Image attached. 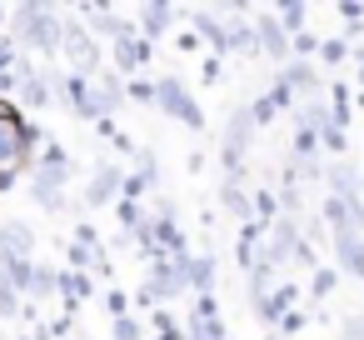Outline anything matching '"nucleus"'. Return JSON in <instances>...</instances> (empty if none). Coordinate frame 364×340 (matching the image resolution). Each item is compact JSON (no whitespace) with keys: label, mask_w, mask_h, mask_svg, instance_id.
<instances>
[{"label":"nucleus","mask_w":364,"mask_h":340,"mask_svg":"<svg viewBox=\"0 0 364 340\" xmlns=\"http://www.w3.org/2000/svg\"><path fill=\"white\" fill-rule=\"evenodd\" d=\"M21 130H26V120H0V175L31 170V155L21 150Z\"/></svg>","instance_id":"6e6552de"},{"label":"nucleus","mask_w":364,"mask_h":340,"mask_svg":"<svg viewBox=\"0 0 364 340\" xmlns=\"http://www.w3.org/2000/svg\"><path fill=\"white\" fill-rule=\"evenodd\" d=\"M16 26H21V41L41 56H60V11L55 6H16Z\"/></svg>","instance_id":"f257e3e1"},{"label":"nucleus","mask_w":364,"mask_h":340,"mask_svg":"<svg viewBox=\"0 0 364 340\" xmlns=\"http://www.w3.org/2000/svg\"><path fill=\"white\" fill-rule=\"evenodd\" d=\"M145 285H150V295H155L160 305L180 300V295H185V270H180V260H165V255H160V260L150 265V280H145Z\"/></svg>","instance_id":"9d476101"},{"label":"nucleus","mask_w":364,"mask_h":340,"mask_svg":"<svg viewBox=\"0 0 364 340\" xmlns=\"http://www.w3.org/2000/svg\"><path fill=\"white\" fill-rule=\"evenodd\" d=\"M334 11H339V21L349 26V36H359V26H364V6H334ZM349 36H344V41H349Z\"/></svg>","instance_id":"7c9ffc66"},{"label":"nucleus","mask_w":364,"mask_h":340,"mask_svg":"<svg viewBox=\"0 0 364 340\" xmlns=\"http://www.w3.org/2000/svg\"><path fill=\"white\" fill-rule=\"evenodd\" d=\"M274 81H279L294 101H314V96H319V71H314V61H284Z\"/></svg>","instance_id":"1a4fd4ad"},{"label":"nucleus","mask_w":364,"mask_h":340,"mask_svg":"<svg viewBox=\"0 0 364 340\" xmlns=\"http://www.w3.org/2000/svg\"><path fill=\"white\" fill-rule=\"evenodd\" d=\"M60 91H65V101H70V110H75L80 120H90V125L110 120V110L100 105V96H95V86H90L85 76H65V81H60Z\"/></svg>","instance_id":"39448f33"},{"label":"nucleus","mask_w":364,"mask_h":340,"mask_svg":"<svg viewBox=\"0 0 364 340\" xmlns=\"http://www.w3.org/2000/svg\"><path fill=\"white\" fill-rule=\"evenodd\" d=\"M155 105H160L165 115H175L185 130H205V110H200V101H195L175 76H155Z\"/></svg>","instance_id":"f03ea898"},{"label":"nucleus","mask_w":364,"mask_h":340,"mask_svg":"<svg viewBox=\"0 0 364 340\" xmlns=\"http://www.w3.org/2000/svg\"><path fill=\"white\" fill-rule=\"evenodd\" d=\"M289 265H309V270H314V245H309V240H299V245H294V255H289Z\"/></svg>","instance_id":"f704fd0d"},{"label":"nucleus","mask_w":364,"mask_h":340,"mask_svg":"<svg viewBox=\"0 0 364 340\" xmlns=\"http://www.w3.org/2000/svg\"><path fill=\"white\" fill-rule=\"evenodd\" d=\"M269 340H279V335H269Z\"/></svg>","instance_id":"37998d69"},{"label":"nucleus","mask_w":364,"mask_h":340,"mask_svg":"<svg viewBox=\"0 0 364 340\" xmlns=\"http://www.w3.org/2000/svg\"><path fill=\"white\" fill-rule=\"evenodd\" d=\"M21 340H26V335H21Z\"/></svg>","instance_id":"c03bdc74"},{"label":"nucleus","mask_w":364,"mask_h":340,"mask_svg":"<svg viewBox=\"0 0 364 340\" xmlns=\"http://www.w3.org/2000/svg\"><path fill=\"white\" fill-rule=\"evenodd\" d=\"M31 175V200L41 205V210H50V215H65V210H75L70 200H65V180H55V175H41V170H26Z\"/></svg>","instance_id":"ddd939ff"},{"label":"nucleus","mask_w":364,"mask_h":340,"mask_svg":"<svg viewBox=\"0 0 364 340\" xmlns=\"http://www.w3.org/2000/svg\"><path fill=\"white\" fill-rule=\"evenodd\" d=\"M185 16L195 21V36H200V46H210V51H215V61H220V56H230L225 16H215V11H185Z\"/></svg>","instance_id":"4468645a"},{"label":"nucleus","mask_w":364,"mask_h":340,"mask_svg":"<svg viewBox=\"0 0 364 340\" xmlns=\"http://www.w3.org/2000/svg\"><path fill=\"white\" fill-rule=\"evenodd\" d=\"M245 110H250V120H255V130H264V125H274V120L284 115V105H279V101H274L269 91H264V96H255V101H250Z\"/></svg>","instance_id":"5701e85b"},{"label":"nucleus","mask_w":364,"mask_h":340,"mask_svg":"<svg viewBox=\"0 0 364 340\" xmlns=\"http://www.w3.org/2000/svg\"><path fill=\"white\" fill-rule=\"evenodd\" d=\"M60 56H70V66H75L70 76H85V81H90V76L100 71V41H95L80 21H65V26H60Z\"/></svg>","instance_id":"7ed1b4c3"},{"label":"nucleus","mask_w":364,"mask_h":340,"mask_svg":"<svg viewBox=\"0 0 364 340\" xmlns=\"http://www.w3.org/2000/svg\"><path fill=\"white\" fill-rule=\"evenodd\" d=\"M105 305H110V315L120 320L125 310H130V300H125V290H105Z\"/></svg>","instance_id":"c9c22d12"},{"label":"nucleus","mask_w":364,"mask_h":340,"mask_svg":"<svg viewBox=\"0 0 364 340\" xmlns=\"http://www.w3.org/2000/svg\"><path fill=\"white\" fill-rule=\"evenodd\" d=\"M120 185H125V170L110 165V160H100V165L90 170V180H85V205H90V210H95V205H115V200H120Z\"/></svg>","instance_id":"0eeeda50"},{"label":"nucleus","mask_w":364,"mask_h":340,"mask_svg":"<svg viewBox=\"0 0 364 340\" xmlns=\"http://www.w3.org/2000/svg\"><path fill=\"white\" fill-rule=\"evenodd\" d=\"M41 295H55V270H36V285H31V300H41Z\"/></svg>","instance_id":"2f4dec72"},{"label":"nucleus","mask_w":364,"mask_h":340,"mask_svg":"<svg viewBox=\"0 0 364 340\" xmlns=\"http://www.w3.org/2000/svg\"><path fill=\"white\" fill-rule=\"evenodd\" d=\"M36 250V230L26 220H0V255H31Z\"/></svg>","instance_id":"aec40b11"},{"label":"nucleus","mask_w":364,"mask_h":340,"mask_svg":"<svg viewBox=\"0 0 364 340\" xmlns=\"http://www.w3.org/2000/svg\"><path fill=\"white\" fill-rule=\"evenodd\" d=\"M220 205H225V210H230L240 225H245V220H255V215H250V190H245V180H225V190H220Z\"/></svg>","instance_id":"4be33fe9"},{"label":"nucleus","mask_w":364,"mask_h":340,"mask_svg":"<svg viewBox=\"0 0 364 340\" xmlns=\"http://www.w3.org/2000/svg\"><path fill=\"white\" fill-rule=\"evenodd\" d=\"M150 330H155V340H180V330H175V320H170V305L150 310Z\"/></svg>","instance_id":"cd10ccee"},{"label":"nucleus","mask_w":364,"mask_h":340,"mask_svg":"<svg viewBox=\"0 0 364 340\" xmlns=\"http://www.w3.org/2000/svg\"><path fill=\"white\" fill-rule=\"evenodd\" d=\"M349 56H354V81L364 86V46H349Z\"/></svg>","instance_id":"4c0bfd02"},{"label":"nucleus","mask_w":364,"mask_h":340,"mask_svg":"<svg viewBox=\"0 0 364 340\" xmlns=\"http://www.w3.org/2000/svg\"><path fill=\"white\" fill-rule=\"evenodd\" d=\"M334 285H339V270H334V265H314V280H309V295H314V300H324V295H329Z\"/></svg>","instance_id":"bb28decb"},{"label":"nucleus","mask_w":364,"mask_h":340,"mask_svg":"<svg viewBox=\"0 0 364 340\" xmlns=\"http://www.w3.org/2000/svg\"><path fill=\"white\" fill-rule=\"evenodd\" d=\"M125 101H140V105H155V81H145V76H135V81H125Z\"/></svg>","instance_id":"c85d7f7f"},{"label":"nucleus","mask_w":364,"mask_h":340,"mask_svg":"<svg viewBox=\"0 0 364 340\" xmlns=\"http://www.w3.org/2000/svg\"><path fill=\"white\" fill-rule=\"evenodd\" d=\"M0 26H6V6H0Z\"/></svg>","instance_id":"79ce46f5"},{"label":"nucleus","mask_w":364,"mask_h":340,"mask_svg":"<svg viewBox=\"0 0 364 340\" xmlns=\"http://www.w3.org/2000/svg\"><path fill=\"white\" fill-rule=\"evenodd\" d=\"M314 51H319V36H314L309 26H304L299 36H289V61H309Z\"/></svg>","instance_id":"a878e982"},{"label":"nucleus","mask_w":364,"mask_h":340,"mask_svg":"<svg viewBox=\"0 0 364 340\" xmlns=\"http://www.w3.org/2000/svg\"><path fill=\"white\" fill-rule=\"evenodd\" d=\"M319 155H334V160L349 155V135H344L339 125H324V130H319Z\"/></svg>","instance_id":"393cba45"},{"label":"nucleus","mask_w":364,"mask_h":340,"mask_svg":"<svg viewBox=\"0 0 364 340\" xmlns=\"http://www.w3.org/2000/svg\"><path fill=\"white\" fill-rule=\"evenodd\" d=\"M269 16L279 21V31H284V36H299V31H304V21H309V11L299 6V0H274Z\"/></svg>","instance_id":"412c9836"},{"label":"nucleus","mask_w":364,"mask_h":340,"mask_svg":"<svg viewBox=\"0 0 364 340\" xmlns=\"http://www.w3.org/2000/svg\"><path fill=\"white\" fill-rule=\"evenodd\" d=\"M16 71H21L16 105H26V110H50V101H55V81H50L46 71H36L31 61H16Z\"/></svg>","instance_id":"20e7f679"},{"label":"nucleus","mask_w":364,"mask_h":340,"mask_svg":"<svg viewBox=\"0 0 364 340\" xmlns=\"http://www.w3.org/2000/svg\"><path fill=\"white\" fill-rule=\"evenodd\" d=\"M339 335H344V340H364V315H349V320L339 325Z\"/></svg>","instance_id":"e433bc0d"},{"label":"nucleus","mask_w":364,"mask_h":340,"mask_svg":"<svg viewBox=\"0 0 364 340\" xmlns=\"http://www.w3.org/2000/svg\"><path fill=\"white\" fill-rule=\"evenodd\" d=\"M324 185H329V195H339V200H364V195H359V170H354L349 160H329Z\"/></svg>","instance_id":"a211bd4d"},{"label":"nucleus","mask_w":364,"mask_h":340,"mask_svg":"<svg viewBox=\"0 0 364 340\" xmlns=\"http://www.w3.org/2000/svg\"><path fill=\"white\" fill-rule=\"evenodd\" d=\"M359 195H364V170H359Z\"/></svg>","instance_id":"a19ab883"},{"label":"nucleus","mask_w":364,"mask_h":340,"mask_svg":"<svg viewBox=\"0 0 364 340\" xmlns=\"http://www.w3.org/2000/svg\"><path fill=\"white\" fill-rule=\"evenodd\" d=\"M304 320H309V315H299V310H284V315H279V325H274V335H299V330H304Z\"/></svg>","instance_id":"473e14b6"},{"label":"nucleus","mask_w":364,"mask_h":340,"mask_svg":"<svg viewBox=\"0 0 364 340\" xmlns=\"http://www.w3.org/2000/svg\"><path fill=\"white\" fill-rule=\"evenodd\" d=\"M36 255H0V285L16 290L21 300H31V285H36Z\"/></svg>","instance_id":"9b49d317"},{"label":"nucleus","mask_w":364,"mask_h":340,"mask_svg":"<svg viewBox=\"0 0 364 340\" xmlns=\"http://www.w3.org/2000/svg\"><path fill=\"white\" fill-rule=\"evenodd\" d=\"M31 170H41V175H55V180H70V170H75V165H70V150H65L60 140H46Z\"/></svg>","instance_id":"6ab92c4d"},{"label":"nucleus","mask_w":364,"mask_h":340,"mask_svg":"<svg viewBox=\"0 0 364 340\" xmlns=\"http://www.w3.org/2000/svg\"><path fill=\"white\" fill-rule=\"evenodd\" d=\"M255 41H259V56H269V61H289V36L279 31V21L269 16V11H255Z\"/></svg>","instance_id":"f8f14e48"},{"label":"nucleus","mask_w":364,"mask_h":340,"mask_svg":"<svg viewBox=\"0 0 364 340\" xmlns=\"http://www.w3.org/2000/svg\"><path fill=\"white\" fill-rule=\"evenodd\" d=\"M314 56H319V66H324V71H334V66H344V61H349V41H344V36H324Z\"/></svg>","instance_id":"b1692460"},{"label":"nucleus","mask_w":364,"mask_h":340,"mask_svg":"<svg viewBox=\"0 0 364 340\" xmlns=\"http://www.w3.org/2000/svg\"><path fill=\"white\" fill-rule=\"evenodd\" d=\"M205 81H210V86L220 81V61H215V56H205Z\"/></svg>","instance_id":"ea45409f"},{"label":"nucleus","mask_w":364,"mask_h":340,"mask_svg":"<svg viewBox=\"0 0 364 340\" xmlns=\"http://www.w3.org/2000/svg\"><path fill=\"white\" fill-rule=\"evenodd\" d=\"M175 16H180V6H165V0H150V6H140V41H165L170 36V26H175Z\"/></svg>","instance_id":"2eb2a0df"},{"label":"nucleus","mask_w":364,"mask_h":340,"mask_svg":"<svg viewBox=\"0 0 364 340\" xmlns=\"http://www.w3.org/2000/svg\"><path fill=\"white\" fill-rule=\"evenodd\" d=\"M26 340H55V335H50V325H46V320H36V325H31V335H26Z\"/></svg>","instance_id":"58836bf2"},{"label":"nucleus","mask_w":364,"mask_h":340,"mask_svg":"<svg viewBox=\"0 0 364 340\" xmlns=\"http://www.w3.org/2000/svg\"><path fill=\"white\" fill-rule=\"evenodd\" d=\"M21 310H26V300H21L16 290L0 285V320H21Z\"/></svg>","instance_id":"c756f323"},{"label":"nucleus","mask_w":364,"mask_h":340,"mask_svg":"<svg viewBox=\"0 0 364 340\" xmlns=\"http://www.w3.org/2000/svg\"><path fill=\"white\" fill-rule=\"evenodd\" d=\"M329 245H334L339 270H344V275H354V280L364 285V235H329Z\"/></svg>","instance_id":"f3484780"},{"label":"nucleus","mask_w":364,"mask_h":340,"mask_svg":"<svg viewBox=\"0 0 364 340\" xmlns=\"http://www.w3.org/2000/svg\"><path fill=\"white\" fill-rule=\"evenodd\" d=\"M180 270H185V290H195V295H215V255H185L180 260Z\"/></svg>","instance_id":"dca6fc26"},{"label":"nucleus","mask_w":364,"mask_h":340,"mask_svg":"<svg viewBox=\"0 0 364 340\" xmlns=\"http://www.w3.org/2000/svg\"><path fill=\"white\" fill-rule=\"evenodd\" d=\"M110 51H115V76H125V81H135V76L150 66V56H155V46H150V41H140V31L120 36Z\"/></svg>","instance_id":"423d86ee"},{"label":"nucleus","mask_w":364,"mask_h":340,"mask_svg":"<svg viewBox=\"0 0 364 340\" xmlns=\"http://www.w3.org/2000/svg\"><path fill=\"white\" fill-rule=\"evenodd\" d=\"M110 330H115V340H145V330H140V320H130V315H120V320H115Z\"/></svg>","instance_id":"72a5a7b5"}]
</instances>
